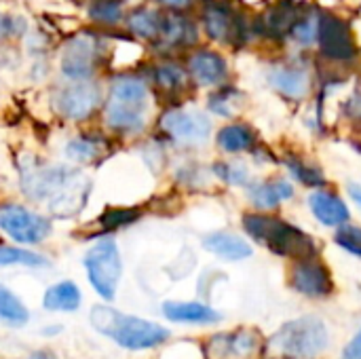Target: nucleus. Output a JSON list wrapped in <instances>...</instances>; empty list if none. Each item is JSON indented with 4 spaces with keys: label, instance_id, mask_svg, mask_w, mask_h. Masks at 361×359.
Returning <instances> with one entry per match:
<instances>
[{
    "label": "nucleus",
    "instance_id": "36",
    "mask_svg": "<svg viewBox=\"0 0 361 359\" xmlns=\"http://www.w3.org/2000/svg\"><path fill=\"white\" fill-rule=\"evenodd\" d=\"M23 30H25V21L21 17H11V15L0 13V40L15 38L23 34Z\"/></svg>",
    "mask_w": 361,
    "mask_h": 359
},
{
    "label": "nucleus",
    "instance_id": "15",
    "mask_svg": "<svg viewBox=\"0 0 361 359\" xmlns=\"http://www.w3.org/2000/svg\"><path fill=\"white\" fill-rule=\"evenodd\" d=\"M146 76H148L152 93L159 99H163L167 106H180L182 99L195 87L186 66L173 57H163L157 63H152Z\"/></svg>",
    "mask_w": 361,
    "mask_h": 359
},
{
    "label": "nucleus",
    "instance_id": "29",
    "mask_svg": "<svg viewBox=\"0 0 361 359\" xmlns=\"http://www.w3.org/2000/svg\"><path fill=\"white\" fill-rule=\"evenodd\" d=\"M87 15L97 28L112 30L125 21L127 13L123 0H91L87 4Z\"/></svg>",
    "mask_w": 361,
    "mask_h": 359
},
{
    "label": "nucleus",
    "instance_id": "7",
    "mask_svg": "<svg viewBox=\"0 0 361 359\" xmlns=\"http://www.w3.org/2000/svg\"><path fill=\"white\" fill-rule=\"evenodd\" d=\"M315 47L319 59L330 68L349 72V68H353L360 61V47L351 25L334 13H322L319 38Z\"/></svg>",
    "mask_w": 361,
    "mask_h": 359
},
{
    "label": "nucleus",
    "instance_id": "24",
    "mask_svg": "<svg viewBox=\"0 0 361 359\" xmlns=\"http://www.w3.org/2000/svg\"><path fill=\"white\" fill-rule=\"evenodd\" d=\"M245 102H247V95L237 85L224 83V85L212 89V93L207 97V110L214 116L233 121L245 108Z\"/></svg>",
    "mask_w": 361,
    "mask_h": 359
},
{
    "label": "nucleus",
    "instance_id": "45",
    "mask_svg": "<svg viewBox=\"0 0 361 359\" xmlns=\"http://www.w3.org/2000/svg\"><path fill=\"white\" fill-rule=\"evenodd\" d=\"M357 129H360V131H361V125H357Z\"/></svg>",
    "mask_w": 361,
    "mask_h": 359
},
{
    "label": "nucleus",
    "instance_id": "8",
    "mask_svg": "<svg viewBox=\"0 0 361 359\" xmlns=\"http://www.w3.org/2000/svg\"><path fill=\"white\" fill-rule=\"evenodd\" d=\"M102 36L91 30H85L63 42L59 66L61 74L68 80H89L97 74L99 66L104 63V57L110 55Z\"/></svg>",
    "mask_w": 361,
    "mask_h": 359
},
{
    "label": "nucleus",
    "instance_id": "40",
    "mask_svg": "<svg viewBox=\"0 0 361 359\" xmlns=\"http://www.w3.org/2000/svg\"><path fill=\"white\" fill-rule=\"evenodd\" d=\"M347 193H349V197L357 203L361 207V184H355V182H349L347 184Z\"/></svg>",
    "mask_w": 361,
    "mask_h": 359
},
{
    "label": "nucleus",
    "instance_id": "21",
    "mask_svg": "<svg viewBox=\"0 0 361 359\" xmlns=\"http://www.w3.org/2000/svg\"><path fill=\"white\" fill-rule=\"evenodd\" d=\"M203 248L207 252H212L214 256L228 260V262H239V260L252 258V254H254V248L243 237L228 233V231H216V233L205 235Z\"/></svg>",
    "mask_w": 361,
    "mask_h": 359
},
{
    "label": "nucleus",
    "instance_id": "23",
    "mask_svg": "<svg viewBox=\"0 0 361 359\" xmlns=\"http://www.w3.org/2000/svg\"><path fill=\"white\" fill-rule=\"evenodd\" d=\"M125 28L129 32V36L144 40V42H154L163 23V11L161 8H152V6H144L137 4L133 11H129L125 15Z\"/></svg>",
    "mask_w": 361,
    "mask_h": 359
},
{
    "label": "nucleus",
    "instance_id": "19",
    "mask_svg": "<svg viewBox=\"0 0 361 359\" xmlns=\"http://www.w3.org/2000/svg\"><path fill=\"white\" fill-rule=\"evenodd\" d=\"M307 205L313 214V218L330 229H338L341 224L351 220V212L347 201L328 188H313L307 197Z\"/></svg>",
    "mask_w": 361,
    "mask_h": 359
},
{
    "label": "nucleus",
    "instance_id": "11",
    "mask_svg": "<svg viewBox=\"0 0 361 359\" xmlns=\"http://www.w3.org/2000/svg\"><path fill=\"white\" fill-rule=\"evenodd\" d=\"M269 87L288 102H305L317 87V70L307 57H288L271 66Z\"/></svg>",
    "mask_w": 361,
    "mask_h": 359
},
{
    "label": "nucleus",
    "instance_id": "9",
    "mask_svg": "<svg viewBox=\"0 0 361 359\" xmlns=\"http://www.w3.org/2000/svg\"><path fill=\"white\" fill-rule=\"evenodd\" d=\"M159 131L178 146L197 148L209 142L212 121L205 112L180 106H167L159 116Z\"/></svg>",
    "mask_w": 361,
    "mask_h": 359
},
{
    "label": "nucleus",
    "instance_id": "6",
    "mask_svg": "<svg viewBox=\"0 0 361 359\" xmlns=\"http://www.w3.org/2000/svg\"><path fill=\"white\" fill-rule=\"evenodd\" d=\"M199 25L212 42L231 49L245 47L254 36V23H250L243 11L233 6L231 0L205 2L201 8Z\"/></svg>",
    "mask_w": 361,
    "mask_h": 359
},
{
    "label": "nucleus",
    "instance_id": "30",
    "mask_svg": "<svg viewBox=\"0 0 361 359\" xmlns=\"http://www.w3.org/2000/svg\"><path fill=\"white\" fill-rule=\"evenodd\" d=\"M42 305L49 311H76L80 305V292L72 281H61L47 290Z\"/></svg>",
    "mask_w": 361,
    "mask_h": 359
},
{
    "label": "nucleus",
    "instance_id": "34",
    "mask_svg": "<svg viewBox=\"0 0 361 359\" xmlns=\"http://www.w3.org/2000/svg\"><path fill=\"white\" fill-rule=\"evenodd\" d=\"M0 322L11 326H21L27 322V311L21 305V300L8 292L4 286H0Z\"/></svg>",
    "mask_w": 361,
    "mask_h": 359
},
{
    "label": "nucleus",
    "instance_id": "4",
    "mask_svg": "<svg viewBox=\"0 0 361 359\" xmlns=\"http://www.w3.org/2000/svg\"><path fill=\"white\" fill-rule=\"evenodd\" d=\"M330 334L319 317L305 315L283 324L267 343L275 359H315L328 347Z\"/></svg>",
    "mask_w": 361,
    "mask_h": 359
},
{
    "label": "nucleus",
    "instance_id": "22",
    "mask_svg": "<svg viewBox=\"0 0 361 359\" xmlns=\"http://www.w3.org/2000/svg\"><path fill=\"white\" fill-rule=\"evenodd\" d=\"M110 150V140L102 133H82L66 144V157L80 165L99 163Z\"/></svg>",
    "mask_w": 361,
    "mask_h": 359
},
{
    "label": "nucleus",
    "instance_id": "43",
    "mask_svg": "<svg viewBox=\"0 0 361 359\" xmlns=\"http://www.w3.org/2000/svg\"><path fill=\"white\" fill-rule=\"evenodd\" d=\"M74 2H76V4H89L91 0H74Z\"/></svg>",
    "mask_w": 361,
    "mask_h": 359
},
{
    "label": "nucleus",
    "instance_id": "16",
    "mask_svg": "<svg viewBox=\"0 0 361 359\" xmlns=\"http://www.w3.org/2000/svg\"><path fill=\"white\" fill-rule=\"evenodd\" d=\"M190 80L199 89H216L224 83H228L231 76V66L228 59L209 47H195L188 51L186 61H184Z\"/></svg>",
    "mask_w": 361,
    "mask_h": 359
},
{
    "label": "nucleus",
    "instance_id": "1",
    "mask_svg": "<svg viewBox=\"0 0 361 359\" xmlns=\"http://www.w3.org/2000/svg\"><path fill=\"white\" fill-rule=\"evenodd\" d=\"M19 169L23 195L34 203L47 205L53 216L70 218L85 207L91 182L80 169L49 165L38 159L23 161Z\"/></svg>",
    "mask_w": 361,
    "mask_h": 359
},
{
    "label": "nucleus",
    "instance_id": "35",
    "mask_svg": "<svg viewBox=\"0 0 361 359\" xmlns=\"http://www.w3.org/2000/svg\"><path fill=\"white\" fill-rule=\"evenodd\" d=\"M334 243L347 254L361 260V226L351 224V222L341 224L334 233Z\"/></svg>",
    "mask_w": 361,
    "mask_h": 359
},
{
    "label": "nucleus",
    "instance_id": "13",
    "mask_svg": "<svg viewBox=\"0 0 361 359\" xmlns=\"http://www.w3.org/2000/svg\"><path fill=\"white\" fill-rule=\"evenodd\" d=\"M0 231L17 243L34 245L42 243L53 233V224L47 216L34 209L17 203H4L0 205Z\"/></svg>",
    "mask_w": 361,
    "mask_h": 359
},
{
    "label": "nucleus",
    "instance_id": "26",
    "mask_svg": "<svg viewBox=\"0 0 361 359\" xmlns=\"http://www.w3.org/2000/svg\"><path fill=\"white\" fill-rule=\"evenodd\" d=\"M322 8L317 6H311V4H305L302 13L298 15V19L294 21L288 38L292 42H296L300 49H311L317 44V38H319V25H322Z\"/></svg>",
    "mask_w": 361,
    "mask_h": 359
},
{
    "label": "nucleus",
    "instance_id": "14",
    "mask_svg": "<svg viewBox=\"0 0 361 359\" xmlns=\"http://www.w3.org/2000/svg\"><path fill=\"white\" fill-rule=\"evenodd\" d=\"M201 40V25L188 13H163V23L159 30L157 40L150 44L163 57L171 53H188L190 49L199 47Z\"/></svg>",
    "mask_w": 361,
    "mask_h": 359
},
{
    "label": "nucleus",
    "instance_id": "32",
    "mask_svg": "<svg viewBox=\"0 0 361 359\" xmlns=\"http://www.w3.org/2000/svg\"><path fill=\"white\" fill-rule=\"evenodd\" d=\"M142 216H144V212L140 207H108L97 218V224L102 231H116V229L137 222Z\"/></svg>",
    "mask_w": 361,
    "mask_h": 359
},
{
    "label": "nucleus",
    "instance_id": "18",
    "mask_svg": "<svg viewBox=\"0 0 361 359\" xmlns=\"http://www.w3.org/2000/svg\"><path fill=\"white\" fill-rule=\"evenodd\" d=\"M245 193H247L250 203L258 212H275L281 207V203L294 199L296 188L290 180L273 176L267 180H252L245 186Z\"/></svg>",
    "mask_w": 361,
    "mask_h": 359
},
{
    "label": "nucleus",
    "instance_id": "17",
    "mask_svg": "<svg viewBox=\"0 0 361 359\" xmlns=\"http://www.w3.org/2000/svg\"><path fill=\"white\" fill-rule=\"evenodd\" d=\"M290 286L309 298H328L334 292V279L330 269L322 262L319 256L294 260L290 269Z\"/></svg>",
    "mask_w": 361,
    "mask_h": 359
},
{
    "label": "nucleus",
    "instance_id": "10",
    "mask_svg": "<svg viewBox=\"0 0 361 359\" xmlns=\"http://www.w3.org/2000/svg\"><path fill=\"white\" fill-rule=\"evenodd\" d=\"M51 104L61 118L72 123H82L95 116L97 112H102L104 91L93 78L70 80L53 91Z\"/></svg>",
    "mask_w": 361,
    "mask_h": 359
},
{
    "label": "nucleus",
    "instance_id": "25",
    "mask_svg": "<svg viewBox=\"0 0 361 359\" xmlns=\"http://www.w3.org/2000/svg\"><path fill=\"white\" fill-rule=\"evenodd\" d=\"M163 313L178 324H216L222 320L218 311L201 303H165Z\"/></svg>",
    "mask_w": 361,
    "mask_h": 359
},
{
    "label": "nucleus",
    "instance_id": "27",
    "mask_svg": "<svg viewBox=\"0 0 361 359\" xmlns=\"http://www.w3.org/2000/svg\"><path fill=\"white\" fill-rule=\"evenodd\" d=\"M281 163L286 165L292 180H296V184H302L311 190L328 186V178H326L324 169L319 165L311 163L309 159H305L302 154H286Z\"/></svg>",
    "mask_w": 361,
    "mask_h": 359
},
{
    "label": "nucleus",
    "instance_id": "33",
    "mask_svg": "<svg viewBox=\"0 0 361 359\" xmlns=\"http://www.w3.org/2000/svg\"><path fill=\"white\" fill-rule=\"evenodd\" d=\"M34 267L42 269L49 264V260L40 254H34L23 248H11V245H0V267Z\"/></svg>",
    "mask_w": 361,
    "mask_h": 359
},
{
    "label": "nucleus",
    "instance_id": "37",
    "mask_svg": "<svg viewBox=\"0 0 361 359\" xmlns=\"http://www.w3.org/2000/svg\"><path fill=\"white\" fill-rule=\"evenodd\" d=\"M343 114L347 116V121L361 125V91H353L343 102Z\"/></svg>",
    "mask_w": 361,
    "mask_h": 359
},
{
    "label": "nucleus",
    "instance_id": "12",
    "mask_svg": "<svg viewBox=\"0 0 361 359\" xmlns=\"http://www.w3.org/2000/svg\"><path fill=\"white\" fill-rule=\"evenodd\" d=\"M85 269H87L89 281L95 288V292L102 298L112 300L116 294V288H118L121 271H123L116 241L110 237L97 241L85 256Z\"/></svg>",
    "mask_w": 361,
    "mask_h": 359
},
{
    "label": "nucleus",
    "instance_id": "41",
    "mask_svg": "<svg viewBox=\"0 0 361 359\" xmlns=\"http://www.w3.org/2000/svg\"><path fill=\"white\" fill-rule=\"evenodd\" d=\"M27 359H57V358H55V355H51V353H47V351H38V353L30 355Z\"/></svg>",
    "mask_w": 361,
    "mask_h": 359
},
{
    "label": "nucleus",
    "instance_id": "5",
    "mask_svg": "<svg viewBox=\"0 0 361 359\" xmlns=\"http://www.w3.org/2000/svg\"><path fill=\"white\" fill-rule=\"evenodd\" d=\"M91 324L97 332L112 339L125 349H150L163 345L169 339V332L163 326L123 315L110 307H93Z\"/></svg>",
    "mask_w": 361,
    "mask_h": 359
},
{
    "label": "nucleus",
    "instance_id": "20",
    "mask_svg": "<svg viewBox=\"0 0 361 359\" xmlns=\"http://www.w3.org/2000/svg\"><path fill=\"white\" fill-rule=\"evenodd\" d=\"M258 131L243 121H233L226 123L218 129L216 133V146L224 152V154H243V152H252L258 144Z\"/></svg>",
    "mask_w": 361,
    "mask_h": 359
},
{
    "label": "nucleus",
    "instance_id": "3",
    "mask_svg": "<svg viewBox=\"0 0 361 359\" xmlns=\"http://www.w3.org/2000/svg\"><path fill=\"white\" fill-rule=\"evenodd\" d=\"M243 231L260 245H264L269 252L281 258H311L319 256L317 241L307 235L302 229L290 224L288 220L275 216L273 212H247L241 218Z\"/></svg>",
    "mask_w": 361,
    "mask_h": 359
},
{
    "label": "nucleus",
    "instance_id": "39",
    "mask_svg": "<svg viewBox=\"0 0 361 359\" xmlns=\"http://www.w3.org/2000/svg\"><path fill=\"white\" fill-rule=\"evenodd\" d=\"M343 359H361V330L357 332V336L345 347Z\"/></svg>",
    "mask_w": 361,
    "mask_h": 359
},
{
    "label": "nucleus",
    "instance_id": "38",
    "mask_svg": "<svg viewBox=\"0 0 361 359\" xmlns=\"http://www.w3.org/2000/svg\"><path fill=\"white\" fill-rule=\"evenodd\" d=\"M157 4H159V8H163V11L188 13V11L197 4V0H157Z\"/></svg>",
    "mask_w": 361,
    "mask_h": 359
},
{
    "label": "nucleus",
    "instance_id": "28",
    "mask_svg": "<svg viewBox=\"0 0 361 359\" xmlns=\"http://www.w3.org/2000/svg\"><path fill=\"white\" fill-rule=\"evenodd\" d=\"M258 345V336L250 330H239L235 334L214 336L212 351L220 358H247Z\"/></svg>",
    "mask_w": 361,
    "mask_h": 359
},
{
    "label": "nucleus",
    "instance_id": "44",
    "mask_svg": "<svg viewBox=\"0 0 361 359\" xmlns=\"http://www.w3.org/2000/svg\"><path fill=\"white\" fill-rule=\"evenodd\" d=\"M205 2H226V0H205Z\"/></svg>",
    "mask_w": 361,
    "mask_h": 359
},
{
    "label": "nucleus",
    "instance_id": "42",
    "mask_svg": "<svg viewBox=\"0 0 361 359\" xmlns=\"http://www.w3.org/2000/svg\"><path fill=\"white\" fill-rule=\"evenodd\" d=\"M125 4H142L144 0H123Z\"/></svg>",
    "mask_w": 361,
    "mask_h": 359
},
{
    "label": "nucleus",
    "instance_id": "31",
    "mask_svg": "<svg viewBox=\"0 0 361 359\" xmlns=\"http://www.w3.org/2000/svg\"><path fill=\"white\" fill-rule=\"evenodd\" d=\"M212 174L226 186L245 188L252 182V171L243 161H216L212 165Z\"/></svg>",
    "mask_w": 361,
    "mask_h": 359
},
{
    "label": "nucleus",
    "instance_id": "2",
    "mask_svg": "<svg viewBox=\"0 0 361 359\" xmlns=\"http://www.w3.org/2000/svg\"><path fill=\"white\" fill-rule=\"evenodd\" d=\"M150 83L142 72H114L108 80L102 116L104 125L118 138H135L148 125Z\"/></svg>",
    "mask_w": 361,
    "mask_h": 359
}]
</instances>
